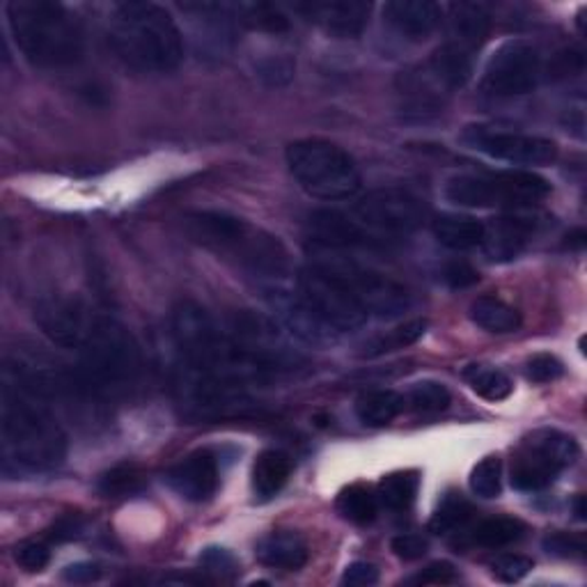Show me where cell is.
<instances>
[{
    "label": "cell",
    "mask_w": 587,
    "mask_h": 587,
    "mask_svg": "<svg viewBox=\"0 0 587 587\" xmlns=\"http://www.w3.org/2000/svg\"><path fill=\"white\" fill-rule=\"evenodd\" d=\"M285 157L291 178L310 198L342 202L361 191L359 163L335 142L321 138L297 140L287 147Z\"/></svg>",
    "instance_id": "8992f818"
},
{
    "label": "cell",
    "mask_w": 587,
    "mask_h": 587,
    "mask_svg": "<svg viewBox=\"0 0 587 587\" xmlns=\"http://www.w3.org/2000/svg\"><path fill=\"white\" fill-rule=\"evenodd\" d=\"M255 557L264 567L282 569V572H299L308 565L310 551H308V544L297 533L278 531L259 540L255 548Z\"/></svg>",
    "instance_id": "44dd1931"
},
{
    "label": "cell",
    "mask_w": 587,
    "mask_h": 587,
    "mask_svg": "<svg viewBox=\"0 0 587 587\" xmlns=\"http://www.w3.org/2000/svg\"><path fill=\"white\" fill-rule=\"evenodd\" d=\"M457 580H459V574H457L455 565H450L446 561H438V563H431L425 569H420L416 576L406 578V585L427 587V585H452Z\"/></svg>",
    "instance_id": "ab89813d"
},
{
    "label": "cell",
    "mask_w": 587,
    "mask_h": 587,
    "mask_svg": "<svg viewBox=\"0 0 587 587\" xmlns=\"http://www.w3.org/2000/svg\"><path fill=\"white\" fill-rule=\"evenodd\" d=\"M444 280L455 287V289H463V287H471L480 280L478 271L471 267V264L466 262H450L446 271H444Z\"/></svg>",
    "instance_id": "ee69618b"
},
{
    "label": "cell",
    "mask_w": 587,
    "mask_h": 587,
    "mask_svg": "<svg viewBox=\"0 0 587 587\" xmlns=\"http://www.w3.org/2000/svg\"><path fill=\"white\" fill-rule=\"evenodd\" d=\"M174 399L191 420H227L250 414L255 399L248 386L178 361L172 372Z\"/></svg>",
    "instance_id": "ba28073f"
},
{
    "label": "cell",
    "mask_w": 587,
    "mask_h": 587,
    "mask_svg": "<svg viewBox=\"0 0 587 587\" xmlns=\"http://www.w3.org/2000/svg\"><path fill=\"white\" fill-rule=\"evenodd\" d=\"M406 408L404 395L395 391H367L356 399V416L367 427H386Z\"/></svg>",
    "instance_id": "d4e9b609"
},
{
    "label": "cell",
    "mask_w": 587,
    "mask_h": 587,
    "mask_svg": "<svg viewBox=\"0 0 587 587\" xmlns=\"http://www.w3.org/2000/svg\"><path fill=\"white\" fill-rule=\"evenodd\" d=\"M461 142L468 150H476L484 157L508 161L514 166H551L557 159V145L548 138L503 131L487 125L466 127L461 134Z\"/></svg>",
    "instance_id": "4fadbf2b"
},
{
    "label": "cell",
    "mask_w": 587,
    "mask_h": 587,
    "mask_svg": "<svg viewBox=\"0 0 587 587\" xmlns=\"http://www.w3.org/2000/svg\"><path fill=\"white\" fill-rule=\"evenodd\" d=\"M230 19L239 21L242 25L253 28V31H267V33H285L289 28V19L282 14L278 6L271 3H239L227 6Z\"/></svg>",
    "instance_id": "f1b7e54d"
},
{
    "label": "cell",
    "mask_w": 587,
    "mask_h": 587,
    "mask_svg": "<svg viewBox=\"0 0 587 587\" xmlns=\"http://www.w3.org/2000/svg\"><path fill=\"white\" fill-rule=\"evenodd\" d=\"M63 576L70 583H93L102 576V569L93 563H76V565H70Z\"/></svg>",
    "instance_id": "bcb514c9"
},
{
    "label": "cell",
    "mask_w": 587,
    "mask_h": 587,
    "mask_svg": "<svg viewBox=\"0 0 587 587\" xmlns=\"http://www.w3.org/2000/svg\"><path fill=\"white\" fill-rule=\"evenodd\" d=\"M484 255L491 262H510L521 255V250L533 239L537 223L525 216H501L493 223H484Z\"/></svg>",
    "instance_id": "d6986e66"
},
{
    "label": "cell",
    "mask_w": 587,
    "mask_h": 587,
    "mask_svg": "<svg viewBox=\"0 0 587 587\" xmlns=\"http://www.w3.org/2000/svg\"><path fill=\"white\" fill-rule=\"evenodd\" d=\"M184 227L195 244L250 276L271 282L291 276L294 267L287 246L271 232L244 218L223 212H193L184 218Z\"/></svg>",
    "instance_id": "7a4b0ae2"
},
{
    "label": "cell",
    "mask_w": 587,
    "mask_h": 587,
    "mask_svg": "<svg viewBox=\"0 0 587 587\" xmlns=\"http://www.w3.org/2000/svg\"><path fill=\"white\" fill-rule=\"evenodd\" d=\"M331 267L338 271L342 282L354 294V299L361 303L367 317H397L410 306L408 289L384 276L378 271L359 267L354 262H331Z\"/></svg>",
    "instance_id": "5bb4252c"
},
{
    "label": "cell",
    "mask_w": 587,
    "mask_h": 587,
    "mask_svg": "<svg viewBox=\"0 0 587 587\" xmlns=\"http://www.w3.org/2000/svg\"><path fill=\"white\" fill-rule=\"evenodd\" d=\"M576 459L578 444L574 436L557 429H537L523 438L512 459V487L519 491H542Z\"/></svg>",
    "instance_id": "8fae6325"
},
{
    "label": "cell",
    "mask_w": 587,
    "mask_h": 587,
    "mask_svg": "<svg viewBox=\"0 0 587 587\" xmlns=\"http://www.w3.org/2000/svg\"><path fill=\"white\" fill-rule=\"evenodd\" d=\"M446 200L468 210H527L548 198L551 184L531 170L457 174L446 184Z\"/></svg>",
    "instance_id": "52a82bcc"
},
{
    "label": "cell",
    "mask_w": 587,
    "mask_h": 587,
    "mask_svg": "<svg viewBox=\"0 0 587 587\" xmlns=\"http://www.w3.org/2000/svg\"><path fill=\"white\" fill-rule=\"evenodd\" d=\"M384 19L404 40L423 42L444 21V8L431 0H393L384 8Z\"/></svg>",
    "instance_id": "e0dca14e"
},
{
    "label": "cell",
    "mask_w": 587,
    "mask_h": 587,
    "mask_svg": "<svg viewBox=\"0 0 587 587\" xmlns=\"http://www.w3.org/2000/svg\"><path fill=\"white\" fill-rule=\"evenodd\" d=\"M491 31V12L482 3H452L448 8V40L478 53Z\"/></svg>",
    "instance_id": "ffe728a7"
},
{
    "label": "cell",
    "mask_w": 587,
    "mask_h": 587,
    "mask_svg": "<svg viewBox=\"0 0 587 587\" xmlns=\"http://www.w3.org/2000/svg\"><path fill=\"white\" fill-rule=\"evenodd\" d=\"M346 214L365 232L372 246H378L416 232L427 218V207L410 191L391 186L370 191Z\"/></svg>",
    "instance_id": "30bf717a"
},
{
    "label": "cell",
    "mask_w": 587,
    "mask_h": 587,
    "mask_svg": "<svg viewBox=\"0 0 587 587\" xmlns=\"http://www.w3.org/2000/svg\"><path fill=\"white\" fill-rule=\"evenodd\" d=\"M297 294L303 306L333 333L356 331L370 319L331 262H314L306 267L297 276Z\"/></svg>",
    "instance_id": "9c48e42d"
},
{
    "label": "cell",
    "mask_w": 587,
    "mask_h": 587,
    "mask_svg": "<svg viewBox=\"0 0 587 587\" xmlns=\"http://www.w3.org/2000/svg\"><path fill=\"white\" fill-rule=\"evenodd\" d=\"M404 399L406 406L418 410V414H440V410L450 406L452 395L444 384H438V381H420V384L408 391Z\"/></svg>",
    "instance_id": "836d02e7"
},
{
    "label": "cell",
    "mask_w": 587,
    "mask_h": 587,
    "mask_svg": "<svg viewBox=\"0 0 587 587\" xmlns=\"http://www.w3.org/2000/svg\"><path fill=\"white\" fill-rule=\"evenodd\" d=\"M14 563L25 572H42L51 563V548L44 542H23L14 548Z\"/></svg>",
    "instance_id": "74e56055"
},
{
    "label": "cell",
    "mask_w": 587,
    "mask_h": 587,
    "mask_svg": "<svg viewBox=\"0 0 587 587\" xmlns=\"http://www.w3.org/2000/svg\"><path fill=\"white\" fill-rule=\"evenodd\" d=\"M338 512L349 523L356 525L372 523L378 512L376 491H372V487L367 484H351L342 489V493L338 495Z\"/></svg>",
    "instance_id": "4dcf8cb0"
},
{
    "label": "cell",
    "mask_w": 587,
    "mask_h": 587,
    "mask_svg": "<svg viewBox=\"0 0 587 587\" xmlns=\"http://www.w3.org/2000/svg\"><path fill=\"white\" fill-rule=\"evenodd\" d=\"M168 484L189 503H207L216 495L221 484V463L214 450H195L174 463L168 476Z\"/></svg>",
    "instance_id": "2e32d148"
},
{
    "label": "cell",
    "mask_w": 587,
    "mask_h": 587,
    "mask_svg": "<svg viewBox=\"0 0 587 587\" xmlns=\"http://www.w3.org/2000/svg\"><path fill=\"white\" fill-rule=\"evenodd\" d=\"M471 516H473V505L459 493H448L431 514L429 531L434 535H450L471 521Z\"/></svg>",
    "instance_id": "1f68e13d"
},
{
    "label": "cell",
    "mask_w": 587,
    "mask_h": 587,
    "mask_svg": "<svg viewBox=\"0 0 587 587\" xmlns=\"http://www.w3.org/2000/svg\"><path fill=\"white\" fill-rule=\"evenodd\" d=\"M78 356V374L93 395L129 391L142 367L140 346L120 321L87 308L72 344Z\"/></svg>",
    "instance_id": "277c9868"
},
{
    "label": "cell",
    "mask_w": 587,
    "mask_h": 587,
    "mask_svg": "<svg viewBox=\"0 0 587 587\" xmlns=\"http://www.w3.org/2000/svg\"><path fill=\"white\" fill-rule=\"evenodd\" d=\"M6 12L14 44L31 65L61 70L83 57L81 23L65 6L51 0H12Z\"/></svg>",
    "instance_id": "5b68a950"
},
{
    "label": "cell",
    "mask_w": 587,
    "mask_h": 587,
    "mask_svg": "<svg viewBox=\"0 0 587 587\" xmlns=\"http://www.w3.org/2000/svg\"><path fill=\"white\" fill-rule=\"evenodd\" d=\"M563 374V361H557L551 354H537L525 361V376L527 381H533V384H551V381H557Z\"/></svg>",
    "instance_id": "f35d334b"
},
{
    "label": "cell",
    "mask_w": 587,
    "mask_h": 587,
    "mask_svg": "<svg viewBox=\"0 0 587 587\" xmlns=\"http://www.w3.org/2000/svg\"><path fill=\"white\" fill-rule=\"evenodd\" d=\"M200 563L204 569L218 574L221 578L237 574V563H234V557L225 548H207L200 555Z\"/></svg>",
    "instance_id": "b9f144b4"
},
{
    "label": "cell",
    "mask_w": 587,
    "mask_h": 587,
    "mask_svg": "<svg viewBox=\"0 0 587 587\" xmlns=\"http://www.w3.org/2000/svg\"><path fill=\"white\" fill-rule=\"evenodd\" d=\"M471 491L480 498H498L503 491V461L501 457H484L471 471Z\"/></svg>",
    "instance_id": "e575fe53"
},
{
    "label": "cell",
    "mask_w": 587,
    "mask_h": 587,
    "mask_svg": "<svg viewBox=\"0 0 587 587\" xmlns=\"http://www.w3.org/2000/svg\"><path fill=\"white\" fill-rule=\"evenodd\" d=\"M491 572L501 583H519L533 572V561L519 553H505L491 563Z\"/></svg>",
    "instance_id": "d590c367"
},
{
    "label": "cell",
    "mask_w": 587,
    "mask_h": 587,
    "mask_svg": "<svg viewBox=\"0 0 587 587\" xmlns=\"http://www.w3.org/2000/svg\"><path fill=\"white\" fill-rule=\"evenodd\" d=\"M461 376L466 384L471 386V391L487 402H503L514 391L510 376L489 365H468Z\"/></svg>",
    "instance_id": "f546056e"
},
{
    "label": "cell",
    "mask_w": 587,
    "mask_h": 587,
    "mask_svg": "<svg viewBox=\"0 0 587 587\" xmlns=\"http://www.w3.org/2000/svg\"><path fill=\"white\" fill-rule=\"evenodd\" d=\"M418 487H420V478L414 471L391 473L378 482V489H376L378 505L391 512H404L414 505Z\"/></svg>",
    "instance_id": "4316f807"
},
{
    "label": "cell",
    "mask_w": 587,
    "mask_h": 587,
    "mask_svg": "<svg viewBox=\"0 0 587 587\" xmlns=\"http://www.w3.org/2000/svg\"><path fill=\"white\" fill-rule=\"evenodd\" d=\"M434 230V237L440 246H446L450 250L457 253H466V250H473L480 248L484 242V223L471 216H455V214H446V216H438L431 225Z\"/></svg>",
    "instance_id": "603a6c76"
},
{
    "label": "cell",
    "mask_w": 587,
    "mask_h": 587,
    "mask_svg": "<svg viewBox=\"0 0 587 587\" xmlns=\"http://www.w3.org/2000/svg\"><path fill=\"white\" fill-rule=\"evenodd\" d=\"M97 487H99L102 495H106V498H127V495H136L142 491L145 478L136 466L122 463V466H115V468H110V471H106L99 478Z\"/></svg>",
    "instance_id": "d6a6232c"
},
{
    "label": "cell",
    "mask_w": 587,
    "mask_h": 587,
    "mask_svg": "<svg viewBox=\"0 0 587 587\" xmlns=\"http://www.w3.org/2000/svg\"><path fill=\"white\" fill-rule=\"evenodd\" d=\"M425 333H427V321L425 319H410V321H406V324L395 327L386 333L372 338L370 342H365L361 356L363 359H378L384 354H391V351L406 349L410 344H416Z\"/></svg>",
    "instance_id": "83f0119b"
},
{
    "label": "cell",
    "mask_w": 587,
    "mask_h": 587,
    "mask_svg": "<svg viewBox=\"0 0 587 587\" xmlns=\"http://www.w3.org/2000/svg\"><path fill=\"white\" fill-rule=\"evenodd\" d=\"M83 533V521L78 514H67L63 516L61 521H57L53 527H51V533H49V540L51 542H67V540H74Z\"/></svg>",
    "instance_id": "f6af8a7d"
},
{
    "label": "cell",
    "mask_w": 587,
    "mask_h": 587,
    "mask_svg": "<svg viewBox=\"0 0 587 587\" xmlns=\"http://www.w3.org/2000/svg\"><path fill=\"white\" fill-rule=\"evenodd\" d=\"M574 512H576L578 521L585 519V495H576L574 498Z\"/></svg>",
    "instance_id": "7dc6e473"
},
{
    "label": "cell",
    "mask_w": 587,
    "mask_h": 587,
    "mask_svg": "<svg viewBox=\"0 0 587 587\" xmlns=\"http://www.w3.org/2000/svg\"><path fill=\"white\" fill-rule=\"evenodd\" d=\"M46 402L3 376L0 444L8 473H44L65 461L67 434Z\"/></svg>",
    "instance_id": "6da1fadb"
},
{
    "label": "cell",
    "mask_w": 587,
    "mask_h": 587,
    "mask_svg": "<svg viewBox=\"0 0 587 587\" xmlns=\"http://www.w3.org/2000/svg\"><path fill=\"white\" fill-rule=\"evenodd\" d=\"M291 476V459L282 450H264L253 463V493L259 501H271L276 498Z\"/></svg>",
    "instance_id": "7402d4cb"
},
{
    "label": "cell",
    "mask_w": 587,
    "mask_h": 587,
    "mask_svg": "<svg viewBox=\"0 0 587 587\" xmlns=\"http://www.w3.org/2000/svg\"><path fill=\"white\" fill-rule=\"evenodd\" d=\"M544 551L548 555L563 557V561H576V557H585V537L583 535H569V533H551L542 542Z\"/></svg>",
    "instance_id": "8d00e7d4"
},
{
    "label": "cell",
    "mask_w": 587,
    "mask_h": 587,
    "mask_svg": "<svg viewBox=\"0 0 587 587\" xmlns=\"http://www.w3.org/2000/svg\"><path fill=\"white\" fill-rule=\"evenodd\" d=\"M525 535V523L514 516H493L480 521L471 533L468 544L482 548H505Z\"/></svg>",
    "instance_id": "484cf974"
},
{
    "label": "cell",
    "mask_w": 587,
    "mask_h": 587,
    "mask_svg": "<svg viewBox=\"0 0 587 587\" xmlns=\"http://www.w3.org/2000/svg\"><path fill=\"white\" fill-rule=\"evenodd\" d=\"M542 76V55L533 42L510 40L498 46L482 74V93L491 99H512L533 93Z\"/></svg>",
    "instance_id": "7c38bea8"
},
{
    "label": "cell",
    "mask_w": 587,
    "mask_h": 587,
    "mask_svg": "<svg viewBox=\"0 0 587 587\" xmlns=\"http://www.w3.org/2000/svg\"><path fill=\"white\" fill-rule=\"evenodd\" d=\"M427 548H429L427 540L423 535H416V533L397 535L391 542V551L399 557V561H406V563L420 561V557L427 553Z\"/></svg>",
    "instance_id": "60d3db41"
},
{
    "label": "cell",
    "mask_w": 587,
    "mask_h": 587,
    "mask_svg": "<svg viewBox=\"0 0 587 587\" xmlns=\"http://www.w3.org/2000/svg\"><path fill=\"white\" fill-rule=\"evenodd\" d=\"M110 44L120 61L140 74H170L184 61V38L157 3H120L110 19Z\"/></svg>",
    "instance_id": "3957f363"
},
{
    "label": "cell",
    "mask_w": 587,
    "mask_h": 587,
    "mask_svg": "<svg viewBox=\"0 0 587 587\" xmlns=\"http://www.w3.org/2000/svg\"><path fill=\"white\" fill-rule=\"evenodd\" d=\"M308 237L314 246L327 250H349L372 246L365 232L354 223L346 212L319 210L308 218Z\"/></svg>",
    "instance_id": "ac0fdd59"
},
{
    "label": "cell",
    "mask_w": 587,
    "mask_h": 587,
    "mask_svg": "<svg viewBox=\"0 0 587 587\" xmlns=\"http://www.w3.org/2000/svg\"><path fill=\"white\" fill-rule=\"evenodd\" d=\"M294 12H299L329 35L346 40L363 35L370 23L372 6L363 0H308V3L294 6Z\"/></svg>",
    "instance_id": "9a60e30c"
},
{
    "label": "cell",
    "mask_w": 587,
    "mask_h": 587,
    "mask_svg": "<svg viewBox=\"0 0 587 587\" xmlns=\"http://www.w3.org/2000/svg\"><path fill=\"white\" fill-rule=\"evenodd\" d=\"M468 317H471L473 324L480 327L482 331L498 333V335L514 333L523 324L521 312L495 297L476 299L471 308H468Z\"/></svg>",
    "instance_id": "cb8c5ba5"
},
{
    "label": "cell",
    "mask_w": 587,
    "mask_h": 587,
    "mask_svg": "<svg viewBox=\"0 0 587 587\" xmlns=\"http://www.w3.org/2000/svg\"><path fill=\"white\" fill-rule=\"evenodd\" d=\"M340 583L344 587H372L378 583V569L372 563H351Z\"/></svg>",
    "instance_id": "7bdbcfd3"
}]
</instances>
